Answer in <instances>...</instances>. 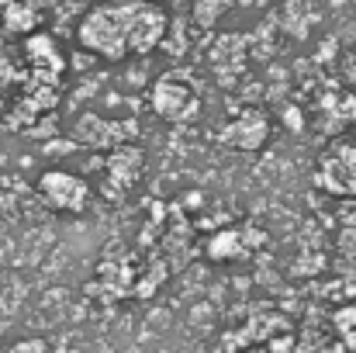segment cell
<instances>
[{
	"instance_id": "4fadbf2b",
	"label": "cell",
	"mask_w": 356,
	"mask_h": 353,
	"mask_svg": "<svg viewBox=\"0 0 356 353\" xmlns=\"http://www.w3.org/2000/svg\"><path fill=\"white\" fill-rule=\"evenodd\" d=\"M325 353H343V350H325Z\"/></svg>"
},
{
	"instance_id": "3957f363",
	"label": "cell",
	"mask_w": 356,
	"mask_h": 353,
	"mask_svg": "<svg viewBox=\"0 0 356 353\" xmlns=\"http://www.w3.org/2000/svg\"><path fill=\"white\" fill-rule=\"evenodd\" d=\"M201 101L194 94V87L180 77H163L152 87V111L166 121H191L197 115Z\"/></svg>"
},
{
	"instance_id": "30bf717a",
	"label": "cell",
	"mask_w": 356,
	"mask_h": 353,
	"mask_svg": "<svg viewBox=\"0 0 356 353\" xmlns=\"http://www.w3.org/2000/svg\"><path fill=\"white\" fill-rule=\"evenodd\" d=\"M10 353H49V347H45L42 340H24V343H17Z\"/></svg>"
},
{
	"instance_id": "277c9868",
	"label": "cell",
	"mask_w": 356,
	"mask_h": 353,
	"mask_svg": "<svg viewBox=\"0 0 356 353\" xmlns=\"http://www.w3.org/2000/svg\"><path fill=\"white\" fill-rule=\"evenodd\" d=\"M38 187H42L45 201H49L52 208H63V212H76V215H80V212L87 208V201H90V187H87L80 177L63 173V170L42 173Z\"/></svg>"
},
{
	"instance_id": "8fae6325",
	"label": "cell",
	"mask_w": 356,
	"mask_h": 353,
	"mask_svg": "<svg viewBox=\"0 0 356 353\" xmlns=\"http://www.w3.org/2000/svg\"><path fill=\"white\" fill-rule=\"evenodd\" d=\"M339 219L356 229V201H343V205H339Z\"/></svg>"
},
{
	"instance_id": "8992f818",
	"label": "cell",
	"mask_w": 356,
	"mask_h": 353,
	"mask_svg": "<svg viewBox=\"0 0 356 353\" xmlns=\"http://www.w3.org/2000/svg\"><path fill=\"white\" fill-rule=\"evenodd\" d=\"M28 56H31L35 70L49 66L45 77H59V73H63V56L56 52V45H52L49 35H31V38H28Z\"/></svg>"
},
{
	"instance_id": "5bb4252c",
	"label": "cell",
	"mask_w": 356,
	"mask_h": 353,
	"mask_svg": "<svg viewBox=\"0 0 356 353\" xmlns=\"http://www.w3.org/2000/svg\"><path fill=\"white\" fill-rule=\"evenodd\" d=\"M245 353H256V350H245Z\"/></svg>"
},
{
	"instance_id": "ba28073f",
	"label": "cell",
	"mask_w": 356,
	"mask_h": 353,
	"mask_svg": "<svg viewBox=\"0 0 356 353\" xmlns=\"http://www.w3.org/2000/svg\"><path fill=\"white\" fill-rule=\"evenodd\" d=\"M111 170H115V180H121V184L135 180L138 170H142V152L138 149H121V152H115Z\"/></svg>"
},
{
	"instance_id": "5b68a950",
	"label": "cell",
	"mask_w": 356,
	"mask_h": 353,
	"mask_svg": "<svg viewBox=\"0 0 356 353\" xmlns=\"http://www.w3.org/2000/svg\"><path fill=\"white\" fill-rule=\"evenodd\" d=\"M266 135H270V125H266V118L256 115V111H245V115L232 121L229 128H225V139L238 146V149H259L263 142H266Z\"/></svg>"
},
{
	"instance_id": "9c48e42d",
	"label": "cell",
	"mask_w": 356,
	"mask_h": 353,
	"mask_svg": "<svg viewBox=\"0 0 356 353\" xmlns=\"http://www.w3.org/2000/svg\"><path fill=\"white\" fill-rule=\"evenodd\" d=\"M3 17H7V28H14V31H28V28H35V10H31L28 3L10 0V3L3 7Z\"/></svg>"
},
{
	"instance_id": "6da1fadb",
	"label": "cell",
	"mask_w": 356,
	"mask_h": 353,
	"mask_svg": "<svg viewBox=\"0 0 356 353\" xmlns=\"http://www.w3.org/2000/svg\"><path fill=\"white\" fill-rule=\"evenodd\" d=\"M131 3L135 0H115V3H101L94 7L83 21H80V45L90 49L101 59H124L131 52L128 45V17H131Z\"/></svg>"
},
{
	"instance_id": "52a82bcc",
	"label": "cell",
	"mask_w": 356,
	"mask_h": 353,
	"mask_svg": "<svg viewBox=\"0 0 356 353\" xmlns=\"http://www.w3.org/2000/svg\"><path fill=\"white\" fill-rule=\"evenodd\" d=\"M245 253H249V246H245L242 233H236V229L211 235V242H208V256L211 260H236V256H245Z\"/></svg>"
},
{
	"instance_id": "7a4b0ae2",
	"label": "cell",
	"mask_w": 356,
	"mask_h": 353,
	"mask_svg": "<svg viewBox=\"0 0 356 353\" xmlns=\"http://www.w3.org/2000/svg\"><path fill=\"white\" fill-rule=\"evenodd\" d=\"M166 31H170V17L163 14V7H156L149 0H135L131 3V17H128V45H131V52L159 49Z\"/></svg>"
},
{
	"instance_id": "7c38bea8",
	"label": "cell",
	"mask_w": 356,
	"mask_h": 353,
	"mask_svg": "<svg viewBox=\"0 0 356 353\" xmlns=\"http://www.w3.org/2000/svg\"><path fill=\"white\" fill-rule=\"evenodd\" d=\"M343 249H346V253H356V229L353 226H346V233H343Z\"/></svg>"
}]
</instances>
